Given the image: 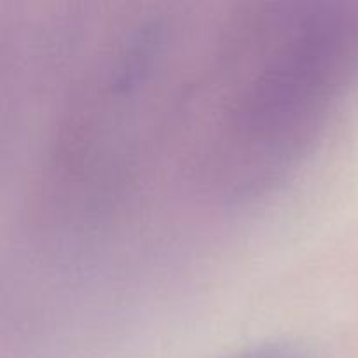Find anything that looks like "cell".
I'll use <instances>...</instances> for the list:
<instances>
[{"mask_svg": "<svg viewBox=\"0 0 358 358\" xmlns=\"http://www.w3.org/2000/svg\"><path fill=\"white\" fill-rule=\"evenodd\" d=\"M227 65L238 80L212 149L215 184L248 196L282 178L317 138L358 70V13L343 6H269L241 20Z\"/></svg>", "mask_w": 358, "mask_h": 358, "instance_id": "1", "label": "cell"}, {"mask_svg": "<svg viewBox=\"0 0 358 358\" xmlns=\"http://www.w3.org/2000/svg\"><path fill=\"white\" fill-rule=\"evenodd\" d=\"M224 358H315V355L306 345L299 341H271Z\"/></svg>", "mask_w": 358, "mask_h": 358, "instance_id": "2", "label": "cell"}]
</instances>
